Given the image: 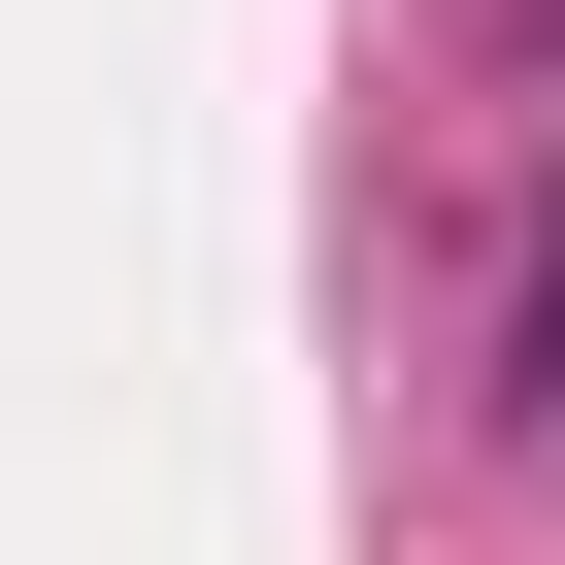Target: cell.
Listing matches in <instances>:
<instances>
[{"label":"cell","mask_w":565,"mask_h":565,"mask_svg":"<svg viewBox=\"0 0 565 565\" xmlns=\"http://www.w3.org/2000/svg\"><path fill=\"white\" fill-rule=\"evenodd\" d=\"M499 433H565V233H532V300H499Z\"/></svg>","instance_id":"6da1fadb"}]
</instances>
